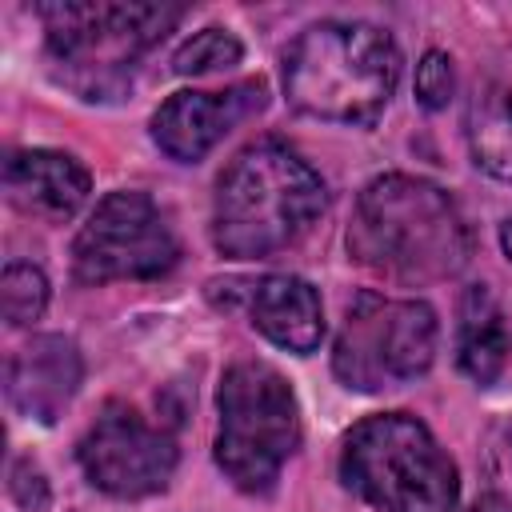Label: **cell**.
<instances>
[{
  "instance_id": "6da1fadb",
  "label": "cell",
  "mask_w": 512,
  "mask_h": 512,
  "mask_svg": "<svg viewBox=\"0 0 512 512\" xmlns=\"http://www.w3.org/2000/svg\"><path fill=\"white\" fill-rule=\"evenodd\" d=\"M348 252L384 280L436 284L468 264L472 232L440 184L388 172L364 184L348 224Z\"/></svg>"
},
{
  "instance_id": "7a4b0ae2",
  "label": "cell",
  "mask_w": 512,
  "mask_h": 512,
  "mask_svg": "<svg viewBox=\"0 0 512 512\" xmlns=\"http://www.w3.org/2000/svg\"><path fill=\"white\" fill-rule=\"evenodd\" d=\"M324 204V180L288 144H248L216 184L212 244L232 260L276 256L324 216Z\"/></svg>"
},
{
  "instance_id": "3957f363",
  "label": "cell",
  "mask_w": 512,
  "mask_h": 512,
  "mask_svg": "<svg viewBox=\"0 0 512 512\" xmlns=\"http://www.w3.org/2000/svg\"><path fill=\"white\" fill-rule=\"evenodd\" d=\"M400 80L396 40L364 20H320L284 52V96L328 124H372Z\"/></svg>"
},
{
  "instance_id": "277c9868",
  "label": "cell",
  "mask_w": 512,
  "mask_h": 512,
  "mask_svg": "<svg viewBox=\"0 0 512 512\" xmlns=\"http://www.w3.org/2000/svg\"><path fill=\"white\" fill-rule=\"evenodd\" d=\"M180 4H124V0H64L40 4L48 56L56 76L84 100H108L128 88L136 60L164 40Z\"/></svg>"
},
{
  "instance_id": "5b68a950",
  "label": "cell",
  "mask_w": 512,
  "mask_h": 512,
  "mask_svg": "<svg viewBox=\"0 0 512 512\" xmlns=\"http://www.w3.org/2000/svg\"><path fill=\"white\" fill-rule=\"evenodd\" d=\"M340 480L376 512H452L460 496L452 456L404 412L368 416L348 432Z\"/></svg>"
},
{
  "instance_id": "8992f818",
  "label": "cell",
  "mask_w": 512,
  "mask_h": 512,
  "mask_svg": "<svg viewBox=\"0 0 512 512\" xmlns=\"http://www.w3.org/2000/svg\"><path fill=\"white\" fill-rule=\"evenodd\" d=\"M216 428V464L240 492H268L300 444V408L288 380L260 360L224 372Z\"/></svg>"
},
{
  "instance_id": "52a82bcc",
  "label": "cell",
  "mask_w": 512,
  "mask_h": 512,
  "mask_svg": "<svg viewBox=\"0 0 512 512\" xmlns=\"http://www.w3.org/2000/svg\"><path fill=\"white\" fill-rule=\"evenodd\" d=\"M440 324L424 300L360 292L348 304L332 348V368L352 392H384L424 376L436 360Z\"/></svg>"
},
{
  "instance_id": "ba28073f",
  "label": "cell",
  "mask_w": 512,
  "mask_h": 512,
  "mask_svg": "<svg viewBox=\"0 0 512 512\" xmlns=\"http://www.w3.org/2000/svg\"><path fill=\"white\" fill-rule=\"evenodd\" d=\"M180 256V244L152 204V196L120 188L108 192L72 240V272L80 284L156 280Z\"/></svg>"
},
{
  "instance_id": "9c48e42d",
  "label": "cell",
  "mask_w": 512,
  "mask_h": 512,
  "mask_svg": "<svg viewBox=\"0 0 512 512\" xmlns=\"http://www.w3.org/2000/svg\"><path fill=\"white\" fill-rule=\"evenodd\" d=\"M84 476L120 500L160 492L176 472V444L128 408H108L76 448Z\"/></svg>"
},
{
  "instance_id": "30bf717a",
  "label": "cell",
  "mask_w": 512,
  "mask_h": 512,
  "mask_svg": "<svg viewBox=\"0 0 512 512\" xmlns=\"http://www.w3.org/2000/svg\"><path fill=\"white\" fill-rule=\"evenodd\" d=\"M268 104L264 80H244L224 92H176L152 116V140L180 164L204 160L240 120Z\"/></svg>"
},
{
  "instance_id": "8fae6325",
  "label": "cell",
  "mask_w": 512,
  "mask_h": 512,
  "mask_svg": "<svg viewBox=\"0 0 512 512\" xmlns=\"http://www.w3.org/2000/svg\"><path fill=\"white\" fill-rule=\"evenodd\" d=\"M80 376L84 364L68 336H32L8 360V400L20 416L52 424L72 404Z\"/></svg>"
},
{
  "instance_id": "7c38bea8",
  "label": "cell",
  "mask_w": 512,
  "mask_h": 512,
  "mask_svg": "<svg viewBox=\"0 0 512 512\" xmlns=\"http://www.w3.org/2000/svg\"><path fill=\"white\" fill-rule=\"evenodd\" d=\"M4 192L20 212L60 224L88 200V172L68 152L24 148L4 160Z\"/></svg>"
},
{
  "instance_id": "4fadbf2b",
  "label": "cell",
  "mask_w": 512,
  "mask_h": 512,
  "mask_svg": "<svg viewBox=\"0 0 512 512\" xmlns=\"http://www.w3.org/2000/svg\"><path fill=\"white\" fill-rule=\"evenodd\" d=\"M248 312H252V324L276 348L304 356L324 340V304L304 276L280 272V276L256 280L248 296Z\"/></svg>"
},
{
  "instance_id": "5bb4252c",
  "label": "cell",
  "mask_w": 512,
  "mask_h": 512,
  "mask_svg": "<svg viewBox=\"0 0 512 512\" xmlns=\"http://www.w3.org/2000/svg\"><path fill=\"white\" fill-rule=\"evenodd\" d=\"M512 352V336L504 324V308L484 284L464 288L460 296V324H456V360L460 372L476 384H492Z\"/></svg>"
},
{
  "instance_id": "9a60e30c",
  "label": "cell",
  "mask_w": 512,
  "mask_h": 512,
  "mask_svg": "<svg viewBox=\"0 0 512 512\" xmlns=\"http://www.w3.org/2000/svg\"><path fill=\"white\" fill-rule=\"evenodd\" d=\"M464 124H468L472 160L488 176L512 184V84H500V80L476 84Z\"/></svg>"
},
{
  "instance_id": "2e32d148",
  "label": "cell",
  "mask_w": 512,
  "mask_h": 512,
  "mask_svg": "<svg viewBox=\"0 0 512 512\" xmlns=\"http://www.w3.org/2000/svg\"><path fill=\"white\" fill-rule=\"evenodd\" d=\"M244 60V44L228 32V28H204L196 36H188L176 56H172V72L180 76H212V72H228Z\"/></svg>"
},
{
  "instance_id": "e0dca14e",
  "label": "cell",
  "mask_w": 512,
  "mask_h": 512,
  "mask_svg": "<svg viewBox=\"0 0 512 512\" xmlns=\"http://www.w3.org/2000/svg\"><path fill=\"white\" fill-rule=\"evenodd\" d=\"M0 304H4V320L12 328H24L32 320L44 316L48 308V280L36 264H8L0 276Z\"/></svg>"
},
{
  "instance_id": "ac0fdd59",
  "label": "cell",
  "mask_w": 512,
  "mask_h": 512,
  "mask_svg": "<svg viewBox=\"0 0 512 512\" xmlns=\"http://www.w3.org/2000/svg\"><path fill=\"white\" fill-rule=\"evenodd\" d=\"M452 88H456V72H452V60L448 52H424V60L416 64V100L436 112L452 100Z\"/></svg>"
},
{
  "instance_id": "d6986e66",
  "label": "cell",
  "mask_w": 512,
  "mask_h": 512,
  "mask_svg": "<svg viewBox=\"0 0 512 512\" xmlns=\"http://www.w3.org/2000/svg\"><path fill=\"white\" fill-rule=\"evenodd\" d=\"M456 512V508H452ZM460 512H512V504L504 500V496H480L476 504H468V508H460Z\"/></svg>"
},
{
  "instance_id": "ffe728a7",
  "label": "cell",
  "mask_w": 512,
  "mask_h": 512,
  "mask_svg": "<svg viewBox=\"0 0 512 512\" xmlns=\"http://www.w3.org/2000/svg\"><path fill=\"white\" fill-rule=\"evenodd\" d=\"M500 248H504V256L512 260V220H508V224H500Z\"/></svg>"
}]
</instances>
